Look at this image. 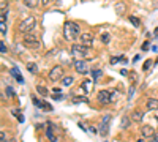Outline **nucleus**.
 Instances as JSON below:
<instances>
[{"label": "nucleus", "mask_w": 158, "mask_h": 142, "mask_svg": "<svg viewBox=\"0 0 158 142\" xmlns=\"http://www.w3.org/2000/svg\"><path fill=\"white\" fill-rule=\"evenodd\" d=\"M142 117H144V114H142L141 111H134L133 114H131V122H136V123H139L142 120Z\"/></svg>", "instance_id": "2eb2a0df"}, {"label": "nucleus", "mask_w": 158, "mask_h": 142, "mask_svg": "<svg viewBox=\"0 0 158 142\" xmlns=\"http://www.w3.org/2000/svg\"><path fill=\"white\" fill-rule=\"evenodd\" d=\"M109 120H111V115H104L103 120H101V125H100V134L103 136V137L108 134V129H109V125H108V123H109Z\"/></svg>", "instance_id": "0eeeda50"}, {"label": "nucleus", "mask_w": 158, "mask_h": 142, "mask_svg": "<svg viewBox=\"0 0 158 142\" xmlns=\"http://www.w3.org/2000/svg\"><path fill=\"white\" fill-rule=\"evenodd\" d=\"M152 62H153V60H145V63L142 65V70H144V71H147L149 68L152 66Z\"/></svg>", "instance_id": "bb28decb"}, {"label": "nucleus", "mask_w": 158, "mask_h": 142, "mask_svg": "<svg viewBox=\"0 0 158 142\" xmlns=\"http://www.w3.org/2000/svg\"><path fill=\"white\" fill-rule=\"evenodd\" d=\"M7 139H8V136L5 134L3 131H2V133H0V142H5V141H7Z\"/></svg>", "instance_id": "473e14b6"}, {"label": "nucleus", "mask_w": 158, "mask_h": 142, "mask_svg": "<svg viewBox=\"0 0 158 142\" xmlns=\"http://www.w3.org/2000/svg\"><path fill=\"white\" fill-rule=\"evenodd\" d=\"M141 134H142V137H144V139L145 137H153V136H155V129L152 128L150 125H144L141 128Z\"/></svg>", "instance_id": "9b49d317"}, {"label": "nucleus", "mask_w": 158, "mask_h": 142, "mask_svg": "<svg viewBox=\"0 0 158 142\" xmlns=\"http://www.w3.org/2000/svg\"><path fill=\"white\" fill-rule=\"evenodd\" d=\"M27 70L30 71L32 74H37L38 73V68H37V65H35L33 62H32V63H27Z\"/></svg>", "instance_id": "f3484780"}, {"label": "nucleus", "mask_w": 158, "mask_h": 142, "mask_svg": "<svg viewBox=\"0 0 158 142\" xmlns=\"http://www.w3.org/2000/svg\"><path fill=\"white\" fill-rule=\"evenodd\" d=\"M101 41H103V43H109V41H111V35L109 33H103V35H101Z\"/></svg>", "instance_id": "a878e982"}, {"label": "nucleus", "mask_w": 158, "mask_h": 142, "mask_svg": "<svg viewBox=\"0 0 158 142\" xmlns=\"http://www.w3.org/2000/svg\"><path fill=\"white\" fill-rule=\"evenodd\" d=\"M5 142H16V139H14V137H8Z\"/></svg>", "instance_id": "c9c22d12"}, {"label": "nucleus", "mask_w": 158, "mask_h": 142, "mask_svg": "<svg viewBox=\"0 0 158 142\" xmlns=\"http://www.w3.org/2000/svg\"><path fill=\"white\" fill-rule=\"evenodd\" d=\"M96 100H98V103L100 104H109V103H112V93L108 90H100L98 92V95H96Z\"/></svg>", "instance_id": "423d86ee"}, {"label": "nucleus", "mask_w": 158, "mask_h": 142, "mask_svg": "<svg viewBox=\"0 0 158 142\" xmlns=\"http://www.w3.org/2000/svg\"><path fill=\"white\" fill-rule=\"evenodd\" d=\"M101 74H103V73H101V70H93L92 71V78L95 79V81H98V79L101 78Z\"/></svg>", "instance_id": "4be33fe9"}, {"label": "nucleus", "mask_w": 158, "mask_h": 142, "mask_svg": "<svg viewBox=\"0 0 158 142\" xmlns=\"http://www.w3.org/2000/svg\"><path fill=\"white\" fill-rule=\"evenodd\" d=\"M10 73H11V76H13V78L16 79L17 82H21V84L24 82V78H22V74H21V71H19V68L13 66V68H11V71H10Z\"/></svg>", "instance_id": "f8f14e48"}, {"label": "nucleus", "mask_w": 158, "mask_h": 142, "mask_svg": "<svg viewBox=\"0 0 158 142\" xmlns=\"http://www.w3.org/2000/svg\"><path fill=\"white\" fill-rule=\"evenodd\" d=\"M81 90H84L86 93H90V92H92V81H90V79H86V81L81 84Z\"/></svg>", "instance_id": "4468645a"}, {"label": "nucleus", "mask_w": 158, "mask_h": 142, "mask_svg": "<svg viewBox=\"0 0 158 142\" xmlns=\"http://www.w3.org/2000/svg\"><path fill=\"white\" fill-rule=\"evenodd\" d=\"M79 40H81V44H84L86 47H90L93 44V35L92 33H82Z\"/></svg>", "instance_id": "1a4fd4ad"}, {"label": "nucleus", "mask_w": 158, "mask_h": 142, "mask_svg": "<svg viewBox=\"0 0 158 142\" xmlns=\"http://www.w3.org/2000/svg\"><path fill=\"white\" fill-rule=\"evenodd\" d=\"M63 78H65V76H63V68L60 66V65H55V66L49 71V81L57 82V81H60V79H63Z\"/></svg>", "instance_id": "39448f33"}, {"label": "nucleus", "mask_w": 158, "mask_h": 142, "mask_svg": "<svg viewBox=\"0 0 158 142\" xmlns=\"http://www.w3.org/2000/svg\"><path fill=\"white\" fill-rule=\"evenodd\" d=\"M24 44L30 49H41V41L37 35H32V33H27L24 36Z\"/></svg>", "instance_id": "20e7f679"}, {"label": "nucleus", "mask_w": 158, "mask_h": 142, "mask_svg": "<svg viewBox=\"0 0 158 142\" xmlns=\"http://www.w3.org/2000/svg\"><path fill=\"white\" fill-rule=\"evenodd\" d=\"M74 70L79 74H86L87 73V62L86 60H76L74 62Z\"/></svg>", "instance_id": "6e6552de"}, {"label": "nucleus", "mask_w": 158, "mask_h": 142, "mask_svg": "<svg viewBox=\"0 0 158 142\" xmlns=\"http://www.w3.org/2000/svg\"><path fill=\"white\" fill-rule=\"evenodd\" d=\"M147 109L149 111H157L158 112V100L157 98H150L147 101Z\"/></svg>", "instance_id": "ddd939ff"}, {"label": "nucleus", "mask_w": 158, "mask_h": 142, "mask_svg": "<svg viewBox=\"0 0 158 142\" xmlns=\"http://www.w3.org/2000/svg\"><path fill=\"white\" fill-rule=\"evenodd\" d=\"M38 2H40V0H24L25 7H29V8H35L38 5Z\"/></svg>", "instance_id": "a211bd4d"}, {"label": "nucleus", "mask_w": 158, "mask_h": 142, "mask_svg": "<svg viewBox=\"0 0 158 142\" xmlns=\"http://www.w3.org/2000/svg\"><path fill=\"white\" fill-rule=\"evenodd\" d=\"M0 32H2V36L7 35V27H5V24H0Z\"/></svg>", "instance_id": "c756f323"}, {"label": "nucleus", "mask_w": 158, "mask_h": 142, "mask_svg": "<svg viewBox=\"0 0 158 142\" xmlns=\"http://www.w3.org/2000/svg\"><path fill=\"white\" fill-rule=\"evenodd\" d=\"M13 115H16V117L19 118V122H24V117L19 114V111H17V109H13Z\"/></svg>", "instance_id": "cd10ccee"}, {"label": "nucleus", "mask_w": 158, "mask_h": 142, "mask_svg": "<svg viewBox=\"0 0 158 142\" xmlns=\"http://www.w3.org/2000/svg\"><path fill=\"white\" fill-rule=\"evenodd\" d=\"M35 25H37V19L30 16V17L24 19L21 24H19V32H21V33H32Z\"/></svg>", "instance_id": "7ed1b4c3"}, {"label": "nucleus", "mask_w": 158, "mask_h": 142, "mask_svg": "<svg viewBox=\"0 0 158 142\" xmlns=\"http://www.w3.org/2000/svg\"><path fill=\"white\" fill-rule=\"evenodd\" d=\"M116 11H117V13H123V11H125V5L123 3H116Z\"/></svg>", "instance_id": "393cba45"}, {"label": "nucleus", "mask_w": 158, "mask_h": 142, "mask_svg": "<svg viewBox=\"0 0 158 142\" xmlns=\"http://www.w3.org/2000/svg\"><path fill=\"white\" fill-rule=\"evenodd\" d=\"M63 36H65V40H71V41L81 38V29H79V25L76 22L66 21L63 24Z\"/></svg>", "instance_id": "f257e3e1"}, {"label": "nucleus", "mask_w": 158, "mask_h": 142, "mask_svg": "<svg viewBox=\"0 0 158 142\" xmlns=\"http://www.w3.org/2000/svg\"><path fill=\"white\" fill-rule=\"evenodd\" d=\"M0 47H2V49H0V51H2V54H5V52L8 51V49H7V46H5V43H3V41L0 43Z\"/></svg>", "instance_id": "72a5a7b5"}, {"label": "nucleus", "mask_w": 158, "mask_h": 142, "mask_svg": "<svg viewBox=\"0 0 158 142\" xmlns=\"http://www.w3.org/2000/svg\"><path fill=\"white\" fill-rule=\"evenodd\" d=\"M62 82H63V85H65V87H68V85L73 84V78H71V76H65V78L62 79Z\"/></svg>", "instance_id": "412c9836"}, {"label": "nucleus", "mask_w": 158, "mask_h": 142, "mask_svg": "<svg viewBox=\"0 0 158 142\" xmlns=\"http://www.w3.org/2000/svg\"><path fill=\"white\" fill-rule=\"evenodd\" d=\"M60 92H62V90H60L58 87H55V88H54V93H60Z\"/></svg>", "instance_id": "e433bc0d"}, {"label": "nucleus", "mask_w": 158, "mask_h": 142, "mask_svg": "<svg viewBox=\"0 0 158 142\" xmlns=\"http://www.w3.org/2000/svg\"><path fill=\"white\" fill-rule=\"evenodd\" d=\"M147 47H149V43H147V41H145V43L142 44V51H147Z\"/></svg>", "instance_id": "f704fd0d"}, {"label": "nucleus", "mask_w": 158, "mask_h": 142, "mask_svg": "<svg viewBox=\"0 0 158 142\" xmlns=\"http://www.w3.org/2000/svg\"><path fill=\"white\" fill-rule=\"evenodd\" d=\"M48 2H49V0H41V3H43V5H46Z\"/></svg>", "instance_id": "58836bf2"}, {"label": "nucleus", "mask_w": 158, "mask_h": 142, "mask_svg": "<svg viewBox=\"0 0 158 142\" xmlns=\"http://www.w3.org/2000/svg\"><path fill=\"white\" fill-rule=\"evenodd\" d=\"M130 125H131V117H127V115H125V117H122V122H120V126H122V128L127 129Z\"/></svg>", "instance_id": "dca6fc26"}, {"label": "nucleus", "mask_w": 158, "mask_h": 142, "mask_svg": "<svg viewBox=\"0 0 158 142\" xmlns=\"http://www.w3.org/2000/svg\"><path fill=\"white\" fill-rule=\"evenodd\" d=\"M130 22H131V24H133L134 27H139V25H141V21L137 19V17H136V16H130Z\"/></svg>", "instance_id": "5701e85b"}, {"label": "nucleus", "mask_w": 158, "mask_h": 142, "mask_svg": "<svg viewBox=\"0 0 158 142\" xmlns=\"http://www.w3.org/2000/svg\"><path fill=\"white\" fill-rule=\"evenodd\" d=\"M32 101H33V104L37 106V107H41V109H44V103H43V101H40V100H38L37 96H32Z\"/></svg>", "instance_id": "6ab92c4d"}, {"label": "nucleus", "mask_w": 158, "mask_h": 142, "mask_svg": "<svg viewBox=\"0 0 158 142\" xmlns=\"http://www.w3.org/2000/svg\"><path fill=\"white\" fill-rule=\"evenodd\" d=\"M89 101V100L86 98V96H74V98H73V103H76V104H78V103H87Z\"/></svg>", "instance_id": "b1692460"}, {"label": "nucleus", "mask_w": 158, "mask_h": 142, "mask_svg": "<svg viewBox=\"0 0 158 142\" xmlns=\"http://www.w3.org/2000/svg\"><path fill=\"white\" fill-rule=\"evenodd\" d=\"M7 95L10 96V98H14V92H13V88H11L10 85H7Z\"/></svg>", "instance_id": "c85d7f7f"}, {"label": "nucleus", "mask_w": 158, "mask_h": 142, "mask_svg": "<svg viewBox=\"0 0 158 142\" xmlns=\"http://www.w3.org/2000/svg\"><path fill=\"white\" fill-rule=\"evenodd\" d=\"M46 137L49 139V142H57V137L54 134V125L51 122H48V126H46Z\"/></svg>", "instance_id": "9d476101"}, {"label": "nucleus", "mask_w": 158, "mask_h": 142, "mask_svg": "<svg viewBox=\"0 0 158 142\" xmlns=\"http://www.w3.org/2000/svg\"><path fill=\"white\" fill-rule=\"evenodd\" d=\"M71 55L76 60H86V57L89 55V49L84 44H73L71 46Z\"/></svg>", "instance_id": "f03ea898"}, {"label": "nucleus", "mask_w": 158, "mask_h": 142, "mask_svg": "<svg viewBox=\"0 0 158 142\" xmlns=\"http://www.w3.org/2000/svg\"><path fill=\"white\" fill-rule=\"evenodd\" d=\"M122 58L120 57H111V65H116L117 62H120Z\"/></svg>", "instance_id": "7c9ffc66"}, {"label": "nucleus", "mask_w": 158, "mask_h": 142, "mask_svg": "<svg viewBox=\"0 0 158 142\" xmlns=\"http://www.w3.org/2000/svg\"><path fill=\"white\" fill-rule=\"evenodd\" d=\"M5 19H7V13L2 11V16H0V24H5Z\"/></svg>", "instance_id": "2f4dec72"}, {"label": "nucleus", "mask_w": 158, "mask_h": 142, "mask_svg": "<svg viewBox=\"0 0 158 142\" xmlns=\"http://www.w3.org/2000/svg\"><path fill=\"white\" fill-rule=\"evenodd\" d=\"M37 92H38L40 95H43V96H48V88L43 87V85H38V87H37Z\"/></svg>", "instance_id": "aec40b11"}, {"label": "nucleus", "mask_w": 158, "mask_h": 142, "mask_svg": "<svg viewBox=\"0 0 158 142\" xmlns=\"http://www.w3.org/2000/svg\"><path fill=\"white\" fill-rule=\"evenodd\" d=\"M153 35H157V36H158V27H157V29H155V30H153Z\"/></svg>", "instance_id": "4c0bfd02"}]
</instances>
